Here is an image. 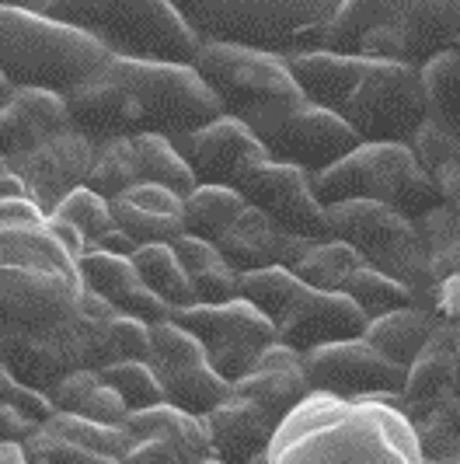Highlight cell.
<instances>
[{
    "label": "cell",
    "mask_w": 460,
    "mask_h": 464,
    "mask_svg": "<svg viewBox=\"0 0 460 464\" xmlns=\"http://www.w3.org/2000/svg\"><path fill=\"white\" fill-rule=\"evenodd\" d=\"M175 322L206 346L213 371L227 377L230 384L252 373L262 353L279 343L276 325L244 297L224 304H188L182 311H175Z\"/></svg>",
    "instance_id": "7c38bea8"
},
{
    "label": "cell",
    "mask_w": 460,
    "mask_h": 464,
    "mask_svg": "<svg viewBox=\"0 0 460 464\" xmlns=\"http://www.w3.org/2000/svg\"><path fill=\"white\" fill-rule=\"evenodd\" d=\"M14 92V88H11V84H7V81H4V77H0V105H4V102H7V94Z\"/></svg>",
    "instance_id": "db71d44e"
},
{
    "label": "cell",
    "mask_w": 460,
    "mask_h": 464,
    "mask_svg": "<svg viewBox=\"0 0 460 464\" xmlns=\"http://www.w3.org/2000/svg\"><path fill=\"white\" fill-rule=\"evenodd\" d=\"M49 217H60V220L73 224L77 231L88 237V248H91V241H98L101 234L115 227L112 203H109L105 196H98V192L88 188V186L73 188V192H70L67 199L53 209Z\"/></svg>",
    "instance_id": "ab89813d"
},
{
    "label": "cell",
    "mask_w": 460,
    "mask_h": 464,
    "mask_svg": "<svg viewBox=\"0 0 460 464\" xmlns=\"http://www.w3.org/2000/svg\"><path fill=\"white\" fill-rule=\"evenodd\" d=\"M43 11L88 32L122 60L192 63L203 46L171 0H49Z\"/></svg>",
    "instance_id": "8992f818"
},
{
    "label": "cell",
    "mask_w": 460,
    "mask_h": 464,
    "mask_svg": "<svg viewBox=\"0 0 460 464\" xmlns=\"http://www.w3.org/2000/svg\"><path fill=\"white\" fill-rule=\"evenodd\" d=\"M303 367L314 392L339 398H384L394 405L401 401V392L412 373L377 346H369L363 335L303 353Z\"/></svg>",
    "instance_id": "4fadbf2b"
},
{
    "label": "cell",
    "mask_w": 460,
    "mask_h": 464,
    "mask_svg": "<svg viewBox=\"0 0 460 464\" xmlns=\"http://www.w3.org/2000/svg\"><path fill=\"white\" fill-rule=\"evenodd\" d=\"M164 388V401L182 409V412H192V416H209L224 398L230 395L227 377L213 371V363H196V367H185V371H171V373H158Z\"/></svg>",
    "instance_id": "f546056e"
},
{
    "label": "cell",
    "mask_w": 460,
    "mask_h": 464,
    "mask_svg": "<svg viewBox=\"0 0 460 464\" xmlns=\"http://www.w3.org/2000/svg\"><path fill=\"white\" fill-rule=\"evenodd\" d=\"M147 322L139 318H129V314H119L112 325V349H115V360H147L154 356V335H150Z\"/></svg>",
    "instance_id": "b9f144b4"
},
{
    "label": "cell",
    "mask_w": 460,
    "mask_h": 464,
    "mask_svg": "<svg viewBox=\"0 0 460 464\" xmlns=\"http://www.w3.org/2000/svg\"><path fill=\"white\" fill-rule=\"evenodd\" d=\"M81 276H84V286L91 294H98L101 301L112 304L119 314L139 318L147 325L175 318V307L164 304L154 290L143 286V279H139L129 256H112V252L88 248L84 258H81Z\"/></svg>",
    "instance_id": "603a6c76"
},
{
    "label": "cell",
    "mask_w": 460,
    "mask_h": 464,
    "mask_svg": "<svg viewBox=\"0 0 460 464\" xmlns=\"http://www.w3.org/2000/svg\"><path fill=\"white\" fill-rule=\"evenodd\" d=\"M303 290H307V283L293 269H286V266H269V269L241 273V297L254 304L276 325V332L290 318V311L297 307Z\"/></svg>",
    "instance_id": "1f68e13d"
},
{
    "label": "cell",
    "mask_w": 460,
    "mask_h": 464,
    "mask_svg": "<svg viewBox=\"0 0 460 464\" xmlns=\"http://www.w3.org/2000/svg\"><path fill=\"white\" fill-rule=\"evenodd\" d=\"M359 266L363 256L352 245H345L342 237H324L307 248V256L293 266V273L314 290H342Z\"/></svg>",
    "instance_id": "836d02e7"
},
{
    "label": "cell",
    "mask_w": 460,
    "mask_h": 464,
    "mask_svg": "<svg viewBox=\"0 0 460 464\" xmlns=\"http://www.w3.org/2000/svg\"><path fill=\"white\" fill-rule=\"evenodd\" d=\"M248 209V199L227 186H196L182 199L185 234H196L203 241H220L230 231V224Z\"/></svg>",
    "instance_id": "f1b7e54d"
},
{
    "label": "cell",
    "mask_w": 460,
    "mask_h": 464,
    "mask_svg": "<svg viewBox=\"0 0 460 464\" xmlns=\"http://www.w3.org/2000/svg\"><path fill=\"white\" fill-rule=\"evenodd\" d=\"M433 332H436V311H429L422 304H412V307L391 311L384 318H373L367 332H363V339H367L369 346L380 349L384 356H391L394 363L412 371L415 360L429 346Z\"/></svg>",
    "instance_id": "4316f807"
},
{
    "label": "cell",
    "mask_w": 460,
    "mask_h": 464,
    "mask_svg": "<svg viewBox=\"0 0 460 464\" xmlns=\"http://www.w3.org/2000/svg\"><path fill=\"white\" fill-rule=\"evenodd\" d=\"M49 224H53L56 237L70 248V256L84 258V252H88V237H84V234L77 231L73 224H67V220H60V217H49Z\"/></svg>",
    "instance_id": "c3c4849f"
},
{
    "label": "cell",
    "mask_w": 460,
    "mask_h": 464,
    "mask_svg": "<svg viewBox=\"0 0 460 464\" xmlns=\"http://www.w3.org/2000/svg\"><path fill=\"white\" fill-rule=\"evenodd\" d=\"M105 77L126 84L139 102V133H161L175 147H182L192 133L224 116L220 98L192 63H150L112 56Z\"/></svg>",
    "instance_id": "8fae6325"
},
{
    "label": "cell",
    "mask_w": 460,
    "mask_h": 464,
    "mask_svg": "<svg viewBox=\"0 0 460 464\" xmlns=\"http://www.w3.org/2000/svg\"><path fill=\"white\" fill-rule=\"evenodd\" d=\"M67 116L70 126L81 130L94 147L133 137L143 130L139 102L133 98V92L126 84L112 81V77H105V73L67 94Z\"/></svg>",
    "instance_id": "7402d4cb"
},
{
    "label": "cell",
    "mask_w": 460,
    "mask_h": 464,
    "mask_svg": "<svg viewBox=\"0 0 460 464\" xmlns=\"http://www.w3.org/2000/svg\"><path fill=\"white\" fill-rule=\"evenodd\" d=\"M98 384H101V373L98 371H73L67 377H60L46 395L56 412H81V405L88 401V395H91Z\"/></svg>",
    "instance_id": "7bdbcfd3"
},
{
    "label": "cell",
    "mask_w": 460,
    "mask_h": 464,
    "mask_svg": "<svg viewBox=\"0 0 460 464\" xmlns=\"http://www.w3.org/2000/svg\"><path fill=\"white\" fill-rule=\"evenodd\" d=\"M84 186L94 188L98 196H105L109 203H115L119 196H126L133 186H139L129 137L112 140V143H101V147H98L94 164H91V175H88V182H84Z\"/></svg>",
    "instance_id": "d590c367"
},
{
    "label": "cell",
    "mask_w": 460,
    "mask_h": 464,
    "mask_svg": "<svg viewBox=\"0 0 460 464\" xmlns=\"http://www.w3.org/2000/svg\"><path fill=\"white\" fill-rule=\"evenodd\" d=\"M122 430L133 443L119 464H206L213 458L206 419L168 401L129 412Z\"/></svg>",
    "instance_id": "9a60e30c"
},
{
    "label": "cell",
    "mask_w": 460,
    "mask_h": 464,
    "mask_svg": "<svg viewBox=\"0 0 460 464\" xmlns=\"http://www.w3.org/2000/svg\"><path fill=\"white\" fill-rule=\"evenodd\" d=\"M39 430L35 419H28L11 401H0V443H24Z\"/></svg>",
    "instance_id": "f6af8a7d"
},
{
    "label": "cell",
    "mask_w": 460,
    "mask_h": 464,
    "mask_svg": "<svg viewBox=\"0 0 460 464\" xmlns=\"http://www.w3.org/2000/svg\"><path fill=\"white\" fill-rule=\"evenodd\" d=\"M67 126L70 116L63 94L46 88H14L0 105V154L11 161Z\"/></svg>",
    "instance_id": "d4e9b609"
},
{
    "label": "cell",
    "mask_w": 460,
    "mask_h": 464,
    "mask_svg": "<svg viewBox=\"0 0 460 464\" xmlns=\"http://www.w3.org/2000/svg\"><path fill=\"white\" fill-rule=\"evenodd\" d=\"M311 245L314 241L283 231L273 217H265L262 209L254 207L244 209L230 224V231L216 241V248L224 252V258L237 273H254V269H269V266L293 269L300 258L307 256Z\"/></svg>",
    "instance_id": "44dd1931"
},
{
    "label": "cell",
    "mask_w": 460,
    "mask_h": 464,
    "mask_svg": "<svg viewBox=\"0 0 460 464\" xmlns=\"http://www.w3.org/2000/svg\"><path fill=\"white\" fill-rule=\"evenodd\" d=\"M4 356H7V343H4V339H0V360H4Z\"/></svg>",
    "instance_id": "9f6ffc18"
},
{
    "label": "cell",
    "mask_w": 460,
    "mask_h": 464,
    "mask_svg": "<svg viewBox=\"0 0 460 464\" xmlns=\"http://www.w3.org/2000/svg\"><path fill=\"white\" fill-rule=\"evenodd\" d=\"M112 217L115 227L129 234L137 245H171L178 234H185L182 196L164 186H133L112 203Z\"/></svg>",
    "instance_id": "484cf974"
},
{
    "label": "cell",
    "mask_w": 460,
    "mask_h": 464,
    "mask_svg": "<svg viewBox=\"0 0 460 464\" xmlns=\"http://www.w3.org/2000/svg\"><path fill=\"white\" fill-rule=\"evenodd\" d=\"M94 154H98V147L91 140L84 137L81 130L67 126V130L53 133L43 143H35L32 150L11 158V168L18 171L28 196L46 213H53L73 188H81L88 182Z\"/></svg>",
    "instance_id": "e0dca14e"
},
{
    "label": "cell",
    "mask_w": 460,
    "mask_h": 464,
    "mask_svg": "<svg viewBox=\"0 0 460 464\" xmlns=\"http://www.w3.org/2000/svg\"><path fill=\"white\" fill-rule=\"evenodd\" d=\"M133 266H137L143 286L154 290L175 311L196 304L192 279H188V273H185V266L178 262L171 245H164V241H158V245H139L137 252H133Z\"/></svg>",
    "instance_id": "4dcf8cb0"
},
{
    "label": "cell",
    "mask_w": 460,
    "mask_h": 464,
    "mask_svg": "<svg viewBox=\"0 0 460 464\" xmlns=\"http://www.w3.org/2000/svg\"><path fill=\"white\" fill-rule=\"evenodd\" d=\"M101 381L119 392V398L129 405V412L139 409H150V405H161L164 388L158 371L147 363V360H115L109 367H101Z\"/></svg>",
    "instance_id": "8d00e7d4"
},
{
    "label": "cell",
    "mask_w": 460,
    "mask_h": 464,
    "mask_svg": "<svg viewBox=\"0 0 460 464\" xmlns=\"http://www.w3.org/2000/svg\"><path fill=\"white\" fill-rule=\"evenodd\" d=\"M342 294H349V297L356 301V307L367 314L369 322H373V318H384V314H391V311H401V307L418 304V294H415L408 283L388 276V273L373 269L367 262L349 276V283L342 286Z\"/></svg>",
    "instance_id": "d6a6232c"
},
{
    "label": "cell",
    "mask_w": 460,
    "mask_h": 464,
    "mask_svg": "<svg viewBox=\"0 0 460 464\" xmlns=\"http://www.w3.org/2000/svg\"><path fill=\"white\" fill-rule=\"evenodd\" d=\"M203 419H206L209 443H213V458L224 464H248L258 454H269L279 426H283V419L262 409L254 398L237 395L234 388Z\"/></svg>",
    "instance_id": "ffe728a7"
},
{
    "label": "cell",
    "mask_w": 460,
    "mask_h": 464,
    "mask_svg": "<svg viewBox=\"0 0 460 464\" xmlns=\"http://www.w3.org/2000/svg\"><path fill=\"white\" fill-rule=\"evenodd\" d=\"M49 217L32 196H7L0 199V224H28V220H43Z\"/></svg>",
    "instance_id": "bcb514c9"
},
{
    "label": "cell",
    "mask_w": 460,
    "mask_h": 464,
    "mask_svg": "<svg viewBox=\"0 0 460 464\" xmlns=\"http://www.w3.org/2000/svg\"><path fill=\"white\" fill-rule=\"evenodd\" d=\"M321 49L422 70L460 49V0H342Z\"/></svg>",
    "instance_id": "3957f363"
},
{
    "label": "cell",
    "mask_w": 460,
    "mask_h": 464,
    "mask_svg": "<svg viewBox=\"0 0 460 464\" xmlns=\"http://www.w3.org/2000/svg\"><path fill=\"white\" fill-rule=\"evenodd\" d=\"M0 464H28L22 443H0Z\"/></svg>",
    "instance_id": "816d5d0a"
},
{
    "label": "cell",
    "mask_w": 460,
    "mask_h": 464,
    "mask_svg": "<svg viewBox=\"0 0 460 464\" xmlns=\"http://www.w3.org/2000/svg\"><path fill=\"white\" fill-rule=\"evenodd\" d=\"M359 143H363L359 133L339 112L314 105V102H303L297 112L265 140V147L276 161L297 164L311 175L328 171L331 164L349 158Z\"/></svg>",
    "instance_id": "ac0fdd59"
},
{
    "label": "cell",
    "mask_w": 460,
    "mask_h": 464,
    "mask_svg": "<svg viewBox=\"0 0 460 464\" xmlns=\"http://www.w3.org/2000/svg\"><path fill=\"white\" fill-rule=\"evenodd\" d=\"M22 384H24L22 377L0 360V401H14V395L22 392Z\"/></svg>",
    "instance_id": "f907efd6"
},
{
    "label": "cell",
    "mask_w": 460,
    "mask_h": 464,
    "mask_svg": "<svg viewBox=\"0 0 460 464\" xmlns=\"http://www.w3.org/2000/svg\"><path fill=\"white\" fill-rule=\"evenodd\" d=\"M154 335V356H150V367L158 373L185 371V367H196V363H206V346L188 332L185 325H178L175 318L158 322L150 328Z\"/></svg>",
    "instance_id": "f35d334b"
},
{
    "label": "cell",
    "mask_w": 460,
    "mask_h": 464,
    "mask_svg": "<svg viewBox=\"0 0 460 464\" xmlns=\"http://www.w3.org/2000/svg\"><path fill=\"white\" fill-rule=\"evenodd\" d=\"M129 147H133V161H137V175L139 186H164L178 196H188L192 188L199 186L192 168L185 161V154L161 133H133L129 137Z\"/></svg>",
    "instance_id": "83f0119b"
},
{
    "label": "cell",
    "mask_w": 460,
    "mask_h": 464,
    "mask_svg": "<svg viewBox=\"0 0 460 464\" xmlns=\"http://www.w3.org/2000/svg\"><path fill=\"white\" fill-rule=\"evenodd\" d=\"M422 73L429 92V119L460 140V49L436 56Z\"/></svg>",
    "instance_id": "e575fe53"
},
{
    "label": "cell",
    "mask_w": 460,
    "mask_h": 464,
    "mask_svg": "<svg viewBox=\"0 0 460 464\" xmlns=\"http://www.w3.org/2000/svg\"><path fill=\"white\" fill-rule=\"evenodd\" d=\"M192 67L203 73L224 105V116L241 119L262 140H269L307 102L286 56L265 49L203 43Z\"/></svg>",
    "instance_id": "52a82bcc"
},
{
    "label": "cell",
    "mask_w": 460,
    "mask_h": 464,
    "mask_svg": "<svg viewBox=\"0 0 460 464\" xmlns=\"http://www.w3.org/2000/svg\"><path fill=\"white\" fill-rule=\"evenodd\" d=\"M273 464H426L412 419L384 398L314 392L283 419Z\"/></svg>",
    "instance_id": "6da1fadb"
},
{
    "label": "cell",
    "mask_w": 460,
    "mask_h": 464,
    "mask_svg": "<svg viewBox=\"0 0 460 464\" xmlns=\"http://www.w3.org/2000/svg\"><path fill=\"white\" fill-rule=\"evenodd\" d=\"M237 192L248 199V207L273 217L283 231L307 237V241L331 237V231H328V207H324L318 188H314V175L297 168V164L273 158L262 168H254Z\"/></svg>",
    "instance_id": "5bb4252c"
},
{
    "label": "cell",
    "mask_w": 460,
    "mask_h": 464,
    "mask_svg": "<svg viewBox=\"0 0 460 464\" xmlns=\"http://www.w3.org/2000/svg\"><path fill=\"white\" fill-rule=\"evenodd\" d=\"M234 392L254 398L276 419H286L297 405H303L314 395V384H311L307 367H303V353L286 346V343H273L262 353V360L254 363V371L244 373L234 384Z\"/></svg>",
    "instance_id": "cb8c5ba5"
},
{
    "label": "cell",
    "mask_w": 460,
    "mask_h": 464,
    "mask_svg": "<svg viewBox=\"0 0 460 464\" xmlns=\"http://www.w3.org/2000/svg\"><path fill=\"white\" fill-rule=\"evenodd\" d=\"M369 318L356 307V301L342 290H314L307 286L290 318L279 325V343L311 353V349L359 339L367 332Z\"/></svg>",
    "instance_id": "d6986e66"
},
{
    "label": "cell",
    "mask_w": 460,
    "mask_h": 464,
    "mask_svg": "<svg viewBox=\"0 0 460 464\" xmlns=\"http://www.w3.org/2000/svg\"><path fill=\"white\" fill-rule=\"evenodd\" d=\"M248 464H273V461H269V454H258V458H252Z\"/></svg>",
    "instance_id": "11a10c76"
},
{
    "label": "cell",
    "mask_w": 460,
    "mask_h": 464,
    "mask_svg": "<svg viewBox=\"0 0 460 464\" xmlns=\"http://www.w3.org/2000/svg\"><path fill=\"white\" fill-rule=\"evenodd\" d=\"M178 150L185 154L199 186L241 188L254 168L273 161L265 140L234 116L213 119L209 126H203L199 133L185 140Z\"/></svg>",
    "instance_id": "2e32d148"
},
{
    "label": "cell",
    "mask_w": 460,
    "mask_h": 464,
    "mask_svg": "<svg viewBox=\"0 0 460 464\" xmlns=\"http://www.w3.org/2000/svg\"><path fill=\"white\" fill-rule=\"evenodd\" d=\"M324 207L345 199H377L408 217H426L443 203L436 179L418 161L412 143H359L349 158L314 175Z\"/></svg>",
    "instance_id": "9c48e42d"
},
{
    "label": "cell",
    "mask_w": 460,
    "mask_h": 464,
    "mask_svg": "<svg viewBox=\"0 0 460 464\" xmlns=\"http://www.w3.org/2000/svg\"><path fill=\"white\" fill-rule=\"evenodd\" d=\"M335 112L363 143H412L429 122L426 73L408 63L359 56L356 77L349 81Z\"/></svg>",
    "instance_id": "30bf717a"
},
{
    "label": "cell",
    "mask_w": 460,
    "mask_h": 464,
    "mask_svg": "<svg viewBox=\"0 0 460 464\" xmlns=\"http://www.w3.org/2000/svg\"><path fill=\"white\" fill-rule=\"evenodd\" d=\"M77 416L91 419V422H101V426H122V422L129 419V405L119 398L115 388H109V384L101 381L91 395H88V401L81 405Z\"/></svg>",
    "instance_id": "ee69618b"
},
{
    "label": "cell",
    "mask_w": 460,
    "mask_h": 464,
    "mask_svg": "<svg viewBox=\"0 0 460 464\" xmlns=\"http://www.w3.org/2000/svg\"><path fill=\"white\" fill-rule=\"evenodd\" d=\"M0 4H7V7H32V11H43L49 0H0Z\"/></svg>",
    "instance_id": "f5cc1de1"
},
{
    "label": "cell",
    "mask_w": 460,
    "mask_h": 464,
    "mask_svg": "<svg viewBox=\"0 0 460 464\" xmlns=\"http://www.w3.org/2000/svg\"><path fill=\"white\" fill-rule=\"evenodd\" d=\"M112 53L88 32L49 18L46 11L0 4V77L11 88H46L67 98L98 81Z\"/></svg>",
    "instance_id": "277c9868"
},
{
    "label": "cell",
    "mask_w": 460,
    "mask_h": 464,
    "mask_svg": "<svg viewBox=\"0 0 460 464\" xmlns=\"http://www.w3.org/2000/svg\"><path fill=\"white\" fill-rule=\"evenodd\" d=\"M22 450L28 464H119V458H109V454H98L91 447L63 440V437L49 433L43 426L22 443Z\"/></svg>",
    "instance_id": "60d3db41"
},
{
    "label": "cell",
    "mask_w": 460,
    "mask_h": 464,
    "mask_svg": "<svg viewBox=\"0 0 460 464\" xmlns=\"http://www.w3.org/2000/svg\"><path fill=\"white\" fill-rule=\"evenodd\" d=\"M7 196H28V188L18 179V171L11 168V161L0 154V199H7Z\"/></svg>",
    "instance_id": "681fc988"
},
{
    "label": "cell",
    "mask_w": 460,
    "mask_h": 464,
    "mask_svg": "<svg viewBox=\"0 0 460 464\" xmlns=\"http://www.w3.org/2000/svg\"><path fill=\"white\" fill-rule=\"evenodd\" d=\"M203 43L297 56L324 46L342 0H171Z\"/></svg>",
    "instance_id": "5b68a950"
},
{
    "label": "cell",
    "mask_w": 460,
    "mask_h": 464,
    "mask_svg": "<svg viewBox=\"0 0 460 464\" xmlns=\"http://www.w3.org/2000/svg\"><path fill=\"white\" fill-rule=\"evenodd\" d=\"M88 294L81 258L56 237L49 217L0 224V339L14 343L73 318Z\"/></svg>",
    "instance_id": "7a4b0ae2"
},
{
    "label": "cell",
    "mask_w": 460,
    "mask_h": 464,
    "mask_svg": "<svg viewBox=\"0 0 460 464\" xmlns=\"http://www.w3.org/2000/svg\"><path fill=\"white\" fill-rule=\"evenodd\" d=\"M43 430L63 437V440L81 443V447H91L98 454H109V458H122L133 443L122 426H101V422H91L77 412H53V419L43 422Z\"/></svg>",
    "instance_id": "74e56055"
},
{
    "label": "cell",
    "mask_w": 460,
    "mask_h": 464,
    "mask_svg": "<svg viewBox=\"0 0 460 464\" xmlns=\"http://www.w3.org/2000/svg\"><path fill=\"white\" fill-rule=\"evenodd\" d=\"M328 231L352 245L367 266L408 283L422 307H436L439 283L433 276L429 245L415 217L377 199H345L328 207Z\"/></svg>",
    "instance_id": "ba28073f"
},
{
    "label": "cell",
    "mask_w": 460,
    "mask_h": 464,
    "mask_svg": "<svg viewBox=\"0 0 460 464\" xmlns=\"http://www.w3.org/2000/svg\"><path fill=\"white\" fill-rule=\"evenodd\" d=\"M91 248H98V252H112V256H129V258H133V252H137L139 245L126 231L112 227V231L101 234L98 241H91Z\"/></svg>",
    "instance_id": "7dc6e473"
},
{
    "label": "cell",
    "mask_w": 460,
    "mask_h": 464,
    "mask_svg": "<svg viewBox=\"0 0 460 464\" xmlns=\"http://www.w3.org/2000/svg\"><path fill=\"white\" fill-rule=\"evenodd\" d=\"M206 464H224V461H216V458H209V461Z\"/></svg>",
    "instance_id": "6f0895ef"
}]
</instances>
